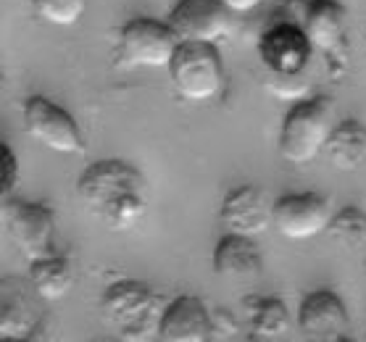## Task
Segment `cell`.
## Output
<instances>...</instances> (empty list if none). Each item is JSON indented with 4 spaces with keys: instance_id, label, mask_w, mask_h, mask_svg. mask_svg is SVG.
Here are the masks:
<instances>
[{
    "instance_id": "1",
    "label": "cell",
    "mask_w": 366,
    "mask_h": 342,
    "mask_svg": "<svg viewBox=\"0 0 366 342\" xmlns=\"http://www.w3.org/2000/svg\"><path fill=\"white\" fill-rule=\"evenodd\" d=\"M84 211L114 232L132 229L148 211V182L127 161L103 159L84 169L76 182Z\"/></svg>"
},
{
    "instance_id": "2",
    "label": "cell",
    "mask_w": 366,
    "mask_h": 342,
    "mask_svg": "<svg viewBox=\"0 0 366 342\" xmlns=\"http://www.w3.org/2000/svg\"><path fill=\"white\" fill-rule=\"evenodd\" d=\"M100 311L117 337L127 342H145L161 332V318L167 308H161V295L153 287L124 279L103 292Z\"/></svg>"
},
{
    "instance_id": "3",
    "label": "cell",
    "mask_w": 366,
    "mask_h": 342,
    "mask_svg": "<svg viewBox=\"0 0 366 342\" xmlns=\"http://www.w3.org/2000/svg\"><path fill=\"white\" fill-rule=\"evenodd\" d=\"M335 103L327 95H317L298 103L285 116L282 132H280V153L290 164H311L325 151L327 140L332 134L335 124Z\"/></svg>"
},
{
    "instance_id": "4",
    "label": "cell",
    "mask_w": 366,
    "mask_h": 342,
    "mask_svg": "<svg viewBox=\"0 0 366 342\" xmlns=\"http://www.w3.org/2000/svg\"><path fill=\"white\" fill-rule=\"evenodd\" d=\"M169 76L184 101H214L224 87V64L217 51V42L182 40L169 64Z\"/></svg>"
},
{
    "instance_id": "5",
    "label": "cell",
    "mask_w": 366,
    "mask_h": 342,
    "mask_svg": "<svg viewBox=\"0 0 366 342\" xmlns=\"http://www.w3.org/2000/svg\"><path fill=\"white\" fill-rule=\"evenodd\" d=\"M179 34L172 24L156 19H132L119 32V66L169 69L179 48Z\"/></svg>"
},
{
    "instance_id": "6",
    "label": "cell",
    "mask_w": 366,
    "mask_h": 342,
    "mask_svg": "<svg viewBox=\"0 0 366 342\" xmlns=\"http://www.w3.org/2000/svg\"><path fill=\"white\" fill-rule=\"evenodd\" d=\"M0 216L6 234L26 261H37L56 253V213L48 206L6 198Z\"/></svg>"
},
{
    "instance_id": "7",
    "label": "cell",
    "mask_w": 366,
    "mask_h": 342,
    "mask_svg": "<svg viewBox=\"0 0 366 342\" xmlns=\"http://www.w3.org/2000/svg\"><path fill=\"white\" fill-rule=\"evenodd\" d=\"M21 114H24L26 134L40 145H45L48 151L66 153V156H82L84 153L82 129L53 101L42 98V95H32V98H26Z\"/></svg>"
},
{
    "instance_id": "8",
    "label": "cell",
    "mask_w": 366,
    "mask_h": 342,
    "mask_svg": "<svg viewBox=\"0 0 366 342\" xmlns=\"http://www.w3.org/2000/svg\"><path fill=\"white\" fill-rule=\"evenodd\" d=\"M311 51L306 29L295 24H277L258 40V59L277 76H298L308 66Z\"/></svg>"
},
{
    "instance_id": "9",
    "label": "cell",
    "mask_w": 366,
    "mask_h": 342,
    "mask_svg": "<svg viewBox=\"0 0 366 342\" xmlns=\"http://www.w3.org/2000/svg\"><path fill=\"white\" fill-rule=\"evenodd\" d=\"M298 326L308 340L345 342L350 340V318L342 301L332 290L306 295L298 311Z\"/></svg>"
},
{
    "instance_id": "10",
    "label": "cell",
    "mask_w": 366,
    "mask_h": 342,
    "mask_svg": "<svg viewBox=\"0 0 366 342\" xmlns=\"http://www.w3.org/2000/svg\"><path fill=\"white\" fill-rule=\"evenodd\" d=\"M229 14L222 0H179L169 14V24L179 40L219 42L229 32Z\"/></svg>"
},
{
    "instance_id": "11",
    "label": "cell",
    "mask_w": 366,
    "mask_h": 342,
    "mask_svg": "<svg viewBox=\"0 0 366 342\" xmlns=\"http://www.w3.org/2000/svg\"><path fill=\"white\" fill-rule=\"evenodd\" d=\"M330 203L322 195H287L274 203V226L287 240H311L330 226Z\"/></svg>"
},
{
    "instance_id": "12",
    "label": "cell",
    "mask_w": 366,
    "mask_h": 342,
    "mask_svg": "<svg viewBox=\"0 0 366 342\" xmlns=\"http://www.w3.org/2000/svg\"><path fill=\"white\" fill-rule=\"evenodd\" d=\"M222 224L229 232L237 234H264L269 224H274V206H269L267 192L253 187V184H242L232 190L222 203Z\"/></svg>"
},
{
    "instance_id": "13",
    "label": "cell",
    "mask_w": 366,
    "mask_h": 342,
    "mask_svg": "<svg viewBox=\"0 0 366 342\" xmlns=\"http://www.w3.org/2000/svg\"><path fill=\"white\" fill-rule=\"evenodd\" d=\"M217 324L200 298L184 295L167 306L159 337L167 342H206L214 337Z\"/></svg>"
},
{
    "instance_id": "14",
    "label": "cell",
    "mask_w": 366,
    "mask_h": 342,
    "mask_svg": "<svg viewBox=\"0 0 366 342\" xmlns=\"http://www.w3.org/2000/svg\"><path fill=\"white\" fill-rule=\"evenodd\" d=\"M345 9L335 0H311L306 6L303 29L317 51L332 56V61H342L345 56Z\"/></svg>"
},
{
    "instance_id": "15",
    "label": "cell",
    "mask_w": 366,
    "mask_h": 342,
    "mask_svg": "<svg viewBox=\"0 0 366 342\" xmlns=\"http://www.w3.org/2000/svg\"><path fill=\"white\" fill-rule=\"evenodd\" d=\"M264 268L261 251L248 234L229 232L227 237L217 242L214 251V271L224 279H237V282H248L256 279Z\"/></svg>"
},
{
    "instance_id": "16",
    "label": "cell",
    "mask_w": 366,
    "mask_h": 342,
    "mask_svg": "<svg viewBox=\"0 0 366 342\" xmlns=\"http://www.w3.org/2000/svg\"><path fill=\"white\" fill-rule=\"evenodd\" d=\"M330 164L340 171H356L366 164V126L358 119H348L335 126L325 145Z\"/></svg>"
},
{
    "instance_id": "17",
    "label": "cell",
    "mask_w": 366,
    "mask_h": 342,
    "mask_svg": "<svg viewBox=\"0 0 366 342\" xmlns=\"http://www.w3.org/2000/svg\"><path fill=\"white\" fill-rule=\"evenodd\" d=\"M29 282L37 298L42 301H61L66 298L74 284V268L61 256H45V258L29 261Z\"/></svg>"
},
{
    "instance_id": "18",
    "label": "cell",
    "mask_w": 366,
    "mask_h": 342,
    "mask_svg": "<svg viewBox=\"0 0 366 342\" xmlns=\"http://www.w3.org/2000/svg\"><path fill=\"white\" fill-rule=\"evenodd\" d=\"M250 318V334L256 340H280L290 332V313L277 298H248L245 301Z\"/></svg>"
},
{
    "instance_id": "19",
    "label": "cell",
    "mask_w": 366,
    "mask_h": 342,
    "mask_svg": "<svg viewBox=\"0 0 366 342\" xmlns=\"http://www.w3.org/2000/svg\"><path fill=\"white\" fill-rule=\"evenodd\" d=\"M32 306L21 298V292L14 290V295L3 292V303H0V337L3 340H29L37 329Z\"/></svg>"
},
{
    "instance_id": "20",
    "label": "cell",
    "mask_w": 366,
    "mask_h": 342,
    "mask_svg": "<svg viewBox=\"0 0 366 342\" xmlns=\"http://www.w3.org/2000/svg\"><path fill=\"white\" fill-rule=\"evenodd\" d=\"M327 234H330L340 248L356 251V248L366 245V213L361 208H356V206L342 208L340 213H335V216L330 218Z\"/></svg>"
},
{
    "instance_id": "21",
    "label": "cell",
    "mask_w": 366,
    "mask_h": 342,
    "mask_svg": "<svg viewBox=\"0 0 366 342\" xmlns=\"http://www.w3.org/2000/svg\"><path fill=\"white\" fill-rule=\"evenodd\" d=\"M32 9L48 24L71 26L87 11V0H32Z\"/></svg>"
},
{
    "instance_id": "22",
    "label": "cell",
    "mask_w": 366,
    "mask_h": 342,
    "mask_svg": "<svg viewBox=\"0 0 366 342\" xmlns=\"http://www.w3.org/2000/svg\"><path fill=\"white\" fill-rule=\"evenodd\" d=\"M0 159H3V201H6L19 184V161L9 145H0Z\"/></svg>"
},
{
    "instance_id": "23",
    "label": "cell",
    "mask_w": 366,
    "mask_h": 342,
    "mask_svg": "<svg viewBox=\"0 0 366 342\" xmlns=\"http://www.w3.org/2000/svg\"><path fill=\"white\" fill-rule=\"evenodd\" d=\"M222 3H224L232 14H250V11L258 9L264 0H222Z\"/></svg>"
}]
</instances>
